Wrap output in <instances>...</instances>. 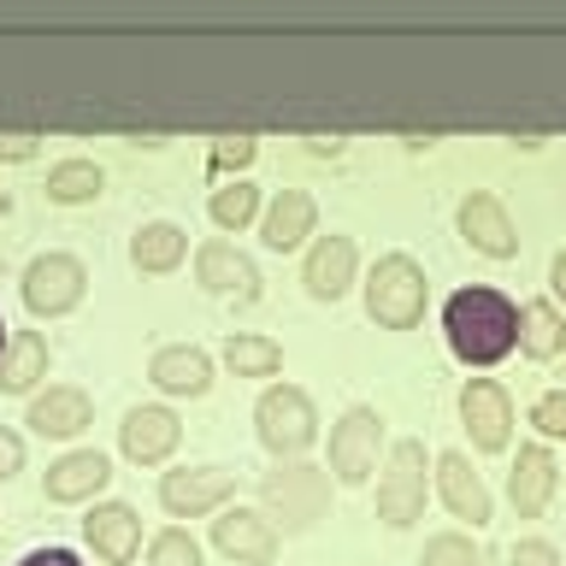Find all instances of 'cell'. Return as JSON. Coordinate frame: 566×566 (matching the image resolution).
I'll return each mask as SVG.
<instances>
[{"instance_id": "6da1fadb", "label": "cell", "mask_w": 566, "mask_h": 566, "mask_svg": "<svg viewBox=\"0 0 566 566\" xmlns=\"http://www.w3.org/2000/svg\"><path fill=\"white\" fill-rule=\"evenodd\" d=\"M442 331H449V348L467 366H490V360H502V354L520 343V307H513L502 290L472 283V290L449 295V307H442Z\"/></svg>"}, {"instance_id": "7a4b0ae2", "label": "cell", "mask_w": 566, "mask_h": 566, "mask_svg": "<svg viewBox=\"0 0 566 566\" xmlns=\"http://www.w3.org/2000/svg\"><path fill=\"white\" fill-rule=\"evenodd\" d=\"M366 313L389 331H413L424 318V272L407 254H384L366 277Z\"/></svg>"}, {"instance_id": "3957f363", "label": "cell", "mask_w": 566, "mask_h": 566, "mask_svg": "<svg viewBox=\"0 0 566 566\" xmlns=\"http://www.w3.org/2000/svg\"><path fill=\"white\" fill-rule=\"evenodd\" d=\"M260 495L290 531H307L331 502V478L318 467H307V460H290V467H272L260 478Z\"/></svg>"}, {"instance_id": "277c9868", "label": "cell", "mask_w": 566, "mask_h": 566, "mask_svg": "<svg viewBox=\"0 0 566 566\" xmlns=\"http://www.w3.org/2000/svg\"><path fill=\"white\" fill-rule=\"evenodd\" d=\"M254 424H260V442L272 454H301L318 437V413H313L307 389H295V384H272V389H265L260 407H254Z\"/></svg>"}, {"instance_id": "5b68a950", "label": "cell", "mask_w": 566, "mask_h": 566, "mask_svg": "<svg viewBox=\"0 0 566 566\" xmlns=\"http://www.w3.org/2000/svg\"><path fill=\"white\" fill-rule=\"evenodd\" d=\"M424 513V442L401 437L389 449V467L378 478V520L384 525H413Z\"/></svg>"}, {"instance_id": "8992f818", "label": "cell", "mask_w": 566, "mask_h": 566, "mask_svg": "<svg viewBox=\"0 0 566 566\" xmlns=\"http://www.w3.org/2000/svg\"><path fill=\"white\" fill-rule=\"evenodd\" d=\"M378 442H384L378 407H348L331 431V472L343 484H366V472L378 467Z\"/></svg>"}, {"instance_id": "52a82bcc", "label": "cell", "mask_w": 566, "mask_h": 566, "mask_svg": "<svg viewBox=\"0 0 566 566\" xmlns=\"http://www.w3.org/2000/svg\"><path fill=\"white\" fill-rule=\"evenodd\" d=\"M83 283H88V272H83L77 254H42V260H30V272H24V307L42 313V318L71 313L83 301Z\"/></svg>"}, {"instance_id": "ba28073f", "label": "cell", "mask_w": 566, "mask_h": 566, "mask_svg": "<svg viewBox=\"0 0 566 566\" xmlns=\"http://www.w3.org/2000/svg\"><path fill=\"white\" fill-rule=\"evenodd\" d=\"M460 419H467V431L478 449H507V431H513V401L507 389L495 378H472L467 389H460Z\"/></svg>"}, {"instance_id": "9c48e42d", "label": "cell", "mask_w": 566, "mask_h": 566, "mask_svg": "<svg viewBox=\"0 0 566 566\" xmlns=\"http://www.w3.org/2000/svg\"><path fill=\"white\" fill-rule=\"evenodd\" d=\"M212 543H219L230 560H248V566H272L277 560V531L254 507H224L219 520H212Z\"/></svg>"}, {"instance_id": "30bf717a", "label": "cell", "mask_w": 566, "mask_h": 566, "mask_svg": "<svg viewBox=\"0 0 566 566\" xmlns=\"http://www.w3.org/2000/svg\"><path fill=\"white\" fill-rule=\"evenodd\" d=\"M230 490H237V478H230L224 467H184V472L159 478V502H166L177 520H195V513L219 507Z\"/></svg>"}, {"instance_id": "8fae6325", "label": "cell", "mask_w": 566, "mask_h": 566, "mask_svg": "<svg viewBox=\"0 0 566 566\" xmlns=\"http://www.w3.org/2000/svg\"><path fill=\"white\" fill-rule=\"evenodd\" d=\"M118 437H124V454H130V460H142V467H154V460H166V454L177 449V437H184V424H177V413H171V407L148 401V407H130V413H124Z\"/></svg>"}, {"instance_id": "7c38bea8", "label": "cell", "mask_w": 566, "mask_h": 566, "mask_svg": "<svg viewBox=\"0 0 566 566\" xmlns=\"http://www.w3.org/2000/svg\"><path fill=\"white\" fill-rule=\"evenodd\" d=\"M460 237H467L478 254H490V260H507L513 248H520L507 207L495 201V195H484V189H472L467 201H460Z\"/></svg>"}, {"instance_id": "4fadbf2b", "label": "cell", "mask_w": 566, "mask_h": 566, "mask_svg": "<svg viewBox=\"0 0 566 566\" xmlns=\"http://www.w3.org/2000/svg\"><path fill=\"white\" fill-rule=\"evenodd\" d=\"M83 537H88V548H95L101 560L124 566L136 555V543H142V520H136V507H124V502H95L88 520H83Z\"/></svg>"}, {"instance_id": "5bb4252c", "label": "cell", "mask_w": 566, "mask_h": 566, "mask_svg": "<svg viewBox=\"0 0 566 566\" xmlns=\"http://www.w3.org/2000/svg\"><path fill=\"white\" fill-rule=\"evenodd\" d=\"M195 277H201L212 295H237V301H254L260 295L254 260H248L242 248H230V242H207L201 254H195Z\"/></svg>"}, {"instance_id": "9a60e30c", "label": "cell", "mask_w": 566, "mask_h": 566, "mask_svg": "<svg viewBox=\"0 0 566 566\" xmlns=\"http://www.w3.org/2000/svg\"><path fill=\"white\" fill-rule=\"evenodd\" d=\"M437 484H442V502L454 507V520H472V525L490 520V490H484V478L472 472V460L460 449L437 454Z\"/></svg>"}, {"instance_id": "2e32d148", "label": "cell", "mask_w": 566, "mask_h": 566, "mask_svg": "<svg viewBox=\"0 0 566 566\" xmlns=\"http://www.w3.org/2000/svg\"><path fill=\"white\" fill-rule=\"evenodd\" d=\"M555 454L543 449V442H531V449H520V460H513V478H507V490H513V507L525 513V520H537V513L548 507V495H555Z\"/></svg>"}, {"instance_id": "e0dca14e", "label": "cell", "mask_w": 566, "mask_h": 566, "mask_svg": "<svg viewBox=\"0 0 566 566\" xmlns=\"http://www.w3.org/2000/svg\"><path fill=\"white\" fill-rule=\"evenodd\" d=\"M88 419H95V407H88V396L77 384H53V389H42V396L30 401V424L42 437H77Z\"/></svg>"}, {"instance_id": "ac0fdd59", "label": "cell", "mask_w": 566, "mask_h": 566, "mask_svg": "<svg viewBox=\"0 0 566 566\" xmlns=\"http://www.w3.org/2000/svg\"><path fill=\"white\" fill-rule=\"evenodd\" d=\"M106 478H113V467H106L101 449H71L48 467V495L53 502H83V495H95Z\"/></svg>"}, {"instance_id": "d6986e66", "label": "cell", "mask_w": 566, "mask_h": 566, "mask_svg": "<svg viewBox=\"0 0 566 566\" xmlns=\"http://www.w3.org/2000/svg\"><path fill=\"white\" fill-rule=\"evenodd\" d=\"M307 290L318 295V301H336L354 283V242L348 237H318L313 242V254H307Z\"/></svg>"}, {"instance_id": "ffe728a7", "label": "cell", "mask_w": 566, "mask_h": 566, "mask_svg": "<svg viewBox=\"0 0 566 566\" xmlns=\"http://www.w3.org/2000/svg\"><path fill=\"white\" fill-rule=\"evenodd\" d=\"M148 378L159 389H171V396H207V384H212V360L201 348H159L154 354V366H148Z\"/></svg>"}, {"instance_id": "44dd1931", "label": "cell", "mask_w": 566, "mask_h": 566, "mask_svg": "<svg viewBox=\"0 0 566 566\" xmlns=\"http://www.w3.org/2000/svg\"><path fill=\"white\" fill-rule=\"evenodd\" d=\"M313 219H318V207H313L307 189H277L272 212H265V242H272V248H295L313 230Z\"/></svg>"}, {"instance_id": "7402d4cb", "label": "cell", "mask_w": 566, "mask_h": 566, "mask_svg": "<svg viewBox=\"0 0 566 566\" xmlns=\"http://www.w3.org/2000/svg\"><path fill=\"white\" fill-rule=\"evenodd\" d=\"M35 378H48V343L35 331H12L7 354H0V389H30Z\"/></svg>"}, {"instance_id": "603a6c76", "label": "cell", "mask_w": 566, "mask_h": 566, "mask_svg": "<svg viewBox=\"0 0 566 566\" xmlns=\"http://www.w3.org/2000/svg\"><path fill=\"white\" fill-rule=\"evenodd\" d=\"M184 248H189L184 230H177L171 219H154V224H142V230H136L130 260L142 265V272H171V265L184 260Z\"/></svg>"}, {"instance_id": "cb8c5ba5", "label": "cell", "mask_w": 566, "mask_h": 566, "mask_svg": "<svg viewBox=\"0 0 566 566\" xmlns=\"http://www.w3.org/2000/svg\"><path fill=\"white\" fill-rule=\"evenodd\" d=\"M520 348L531 354V360H555V354L566 348V325H560V313L548 307V301L520 307Z\"/></svg>"}, {"instance_id": "d4e9b609", "label": "cell", "mask_w": 566, "mask_h": 566, "mask_svg": "<svg viewBox=\"0 0 566 566\" xmlns=\"http://www.w3.org/2000/svg\"><path fill=\"white\" fill-rule=\"evenodd\" d=\"M224 360H230L237 378H272V371L283 366V348L272 343V336H230Z\"/></svg>"}, {"instance_id": "484cf974", "label": "cell", "mask_w": 566, "mask_h": 566, "mask_svg": "<svg viewBox=\"0 0 566 566\" xmlns=\"http://www.w3.org/2000/svg\"><path fill=\"white\" fill-rule=\"evenodd\" d=\"M48 195L60 207L88 201V195H101V166H95V159H60V166L48 171Z\"/></svg>"}, {"instance_id": "4316f807", "label": "cell", "mask_w": 566, "mask_h": 566, "mask_svg": "<svg viewBox=\"0 0 566 566\" xmlns=\"http://www.w3.org/2000/svg\"><path fill=\"white\" fill-rule=\"evenodd\" d=\"M254 212H260V189L254 184H242V177H237V184L212 189V219H219L224 230H242Z\"/></svg>"}, {"instance_id": "83f0119b", "label": "cell", "mask_w": 566, "mask_h": 566, "mask_svg": "<svg viewBox=\"0 0 566 566\" xmlns=\"http://www.w3.org/2000/svg\"><path fill=\"white\" fill-rule=\"evenodd\" d=\"M419 566H484V548L472 537H460V531H437V537L424 543Z\"/></svg>"}, {"instance_id": "f1b7e54d", "label": "cell", "mask_w": 566, "mask_h": 566, "mask_svg": "<svg viewBox=\"0 0 566 566\" xmlns=\"http://www.w3.org/2000/svg\"><path fill=\"white\" fill-rule=\"evenodd\" d=\"M148 566H201V548H195L189 531H159L148 543Z\"/></svg>"}, {"instance_id": "f546056e", "label": "cell", "mask_w": 566, "mask_h": 566, "mask_svg": "<svg viewBox=\"0 0 566 566\" xmlns=\"http://www.w3.org/2000/svg\"><path fill=\"white\" fill-rule=\"evenodd\" d=\"M531 424H537L543 437H566V389H548V396L531 407Z\"/></svg>"}, {"instance_id": "4dcf8cb0", "label": "cell", "mask_w": 566, "mask_h": 566, "mask_svg": "<svg viewBox=\"0 0 566 566\" xmlns=\"http://www.w3.org/2000/svg\"><path fill=\"white\" fill-rule=\"evenodd\" d=\"M507 566H560V555H555V548H548L543 537H525V543H513Z\"/></svg>"}, {"instance_id": "1f68e13d", "label": "cell", "mask_w": 566, "mask_h": 566, "mask_svg": "<svg viewBox=\"0 0 566 566\" xmlns=\"http://www.w3.org/2000/svg\"><path fill=\"white\" fill-rule=\"evenodd\" d=\"M248 159H254V136H224L219 148H212V166H248Z\"/></svg>"}, {"instance_id": "d6a6232c", "label": "cell", "mask_w": 566, "mask_h": 566, "mask_svg": "<svg viewBox=\"0 0 566 566\" xmlns=\"http://www.w3.org/2000/svg\"><path fill=\"white\" fill-rule=\"evenodd\" d=\"M18 467H24V442H18V431L0 424V478H12Z\"/></svg>"}, {"instance_id": "836d02e7", "label": "cell", "mask_w": 566, "mask_h": 566, "mask_svg": "<svg viewBox=\"0 0 566 566\" xmlns=\"http://www.w3.org/2000/svg\"><path fill=\"white\" fill-rule=\"evenodd\" d=\"M30 154H35L30 130H7V136H0V159H30Z\"/></svg>"}, {"instance_id": "e575fe53", "label": "cell", "mask_w": 566, "mask_h": 566, "mask_svg": "<svg viewBox=\"0 0 566 566\" xmlns=\"http://www.w3.org/2000/svg\"><path fill=\"white\" fill-rule=\"evenodd\" d=\"M18 566H83V560L71 555V548H35V555H24Z\"/></svg>"}, {"instance_id": "d590c367", "label": "cell", "mask_w": 566, "mask_h": 566, "mask_svg": "<svg viewBox=\"0 0 566 566\" xmlns=\"http://www.w3.org/2000/svg\"><path fill=\"white\" fill-rule=\"evenodd\" d=\"M548 283H555V295L566 301V254H555V265H548Z\"/></svg>"}, {"instance_id": "8d00e7d4", "label": "cell", "mask_w": 566, "mask_h": 566, "mask_svg": "<svg viewBox=\"0 0 566 566\" xmlns=\"http://www.w3.org/2000/svg\"><path fill=\"white\" fill-rule=\"evenodd\" d=\"M7 343H12V336H7V325H0V354H7Z\"/></svg>"}, {"instance_id": "74e56055", "label": "cell", "mask_w": 566, "mask_h": 566, "mask_svg": "<svg viewBox=\"0 0 566 566\" xmlns=\"http://www.w3.org/2000/svg\"><path fill=\"white\" fill-rule=\"evenodd\" d=\"M7 207H12V195H7V189H0V212H7Z\"/></svg>"}]
</instances>
